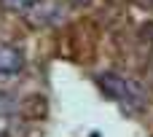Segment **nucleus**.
<instances>
[{
    "label": "nucleus",
    "mask_w": 153,
    "mask_h": 137,
    "mask_svg": "<svg viewBox=\"0 0 153 137\" xmlns=\"http://www.w3.org/2000/svg\"><path fill=\"white\" fill-rule=\"evenodd\" d=\"M97 83H100V89L108 94V97H113L116 102H121L126 110H132V113H137V110H143L145 105H148V97H145V92H143V86L140 83H134L132 78H126V75H118V73H100L97 75Z\"/></svg>",
    "instance_id": "nucleus-1"
},
{
    "label": "nucleus",
    "mask_w": 153,
    "mask_h": 137,
    "mask_svg": "<svg viewBox=\"0 0 153 137\" xmlns=\"http://www.w3.org/2000/svg\"><path fill=\"white\" fill-rule=\"evenodd\" d=\"M16 108H19V116L24 121H43L48 116V100H46V94H27Z\"/></svg>",
    "instance_id": "nucleus-2"
},
{
    "label": "nucleus",
    "mask_w": 153,
    "mask_h": 137,
    "mask_svg": "<svg viewBox=\"0 0 153 137\" xmlns=\"http://www.w3.org/2000/svg\"><path fill=\"white\" fill-rule=\"evenodd\" d=\"M24 70V54L8 43H0V75H19Z\"/></svg>",
    "instance_id": "nucleus-3"
},
{
    "label": "nucleus",
    "mask_w": 153,
    "mask_h": 137,
    "mask_svg": "<svg viewBox=\"0 0 153 137\" xmlns=\"http://www.w3.org/2000/svg\"><path fill=\"white\" fill-rule=\"evenodd\" d=\"M40 0H0V5L5 8V11H11V13H30L35 5H38Z\"/></svg>",
    "instance_id": "nucleus-4"
},
{
    "label": "nucleus",
    "mask_w": 153,
    "mask_h": 137,
    "mask_svg": "<svg viewBox=\"0 0 153 137\" xmlns=\"http://www.w3.org/2000/svg\"><path fill=\"white\" fill-rule=\"evenodd\" d=\"M11 108H13V102H11V97L0 92V113H8Z\"/></svg>",
    "instance_id": "nucleus-5"
},
{
    "label": "nucleus",
    "mask_w": 153,
    "mask_h": 137,
    "mask_svg": "<svg viewBox=\"0 0 153 137\" xmlns=\"http://www.w3.org/2000/svg\"><path fill=\"white\" fill-rule=\"evenodd\" d=\"M70 3H73V5H78V8H81V5H89V3H91V0H70Z\"/></svg>",
    "instance_id": "nucleus-6"
},
{
    "label": "nucleus",
    "mask_w": 153,
    "mask_h": 137,
    "mask_svg": "<svg viewBox=\"0 0 153 137\" xmlns=\"http://www.w3.org/2000/svg\"><path fill=\"white\" fill-rule=\"evenodd\" d=\"M0 137H8V132H0Z\"/></svg>",
    "instance_id": "nucleus-7"
}]
</instances>
